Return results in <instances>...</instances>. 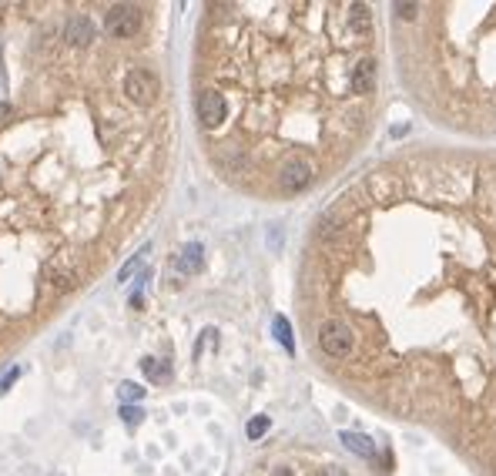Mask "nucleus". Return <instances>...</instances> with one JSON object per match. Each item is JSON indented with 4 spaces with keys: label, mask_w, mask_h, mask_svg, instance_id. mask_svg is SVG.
<instances>
[{
    "label": "nucleus",
    "mask_w": 496,
    "mask_h": 476,
    "mask_svg": "<svg viewBox=\"0 0 496 476\" xmlns=\"http://www.w3.org/2000/svg\"><path fill=\"white\" fill-rule=\"evenodd\" d=\"M396 10H399L402 20H413L416 14H420V7H416V3H396Z\"/></svg>",
    "instance_id": "18"
},
{
    "label": "nucleus",
    "mask_w": 496,
    "mask_h": 476,
    "mask_svg": "<svg viewBox=\"0 0 496 476\" xmlns=\"http://www.w3.org/2000/svg\"><path fill=\"white\" fill-rule=\"evenodd\" d=\"M229 115V104H225V97L218 95V91H201L198 95V117H201V124L205 128H218L222 121Z\"/></svg>",
    "instance_id": "5"
},
{
    "label": "nucleus",
    "mask_w": 496,
    "mask_h": 476,
    "mask_svg": "<svg viewBox=\"0 0 496 476\" xmlns=\"http://www.w3.org/2000/svg\"><path fill=\"white\" fill-rule=\"evenodd\" d=\"M174 265L181 268L185 275H195V272H201V245H185L178 252V258H174Z\"/></svg>",
    "instance_id": "9"
},
{
    "label": "nucleus",
    "mask_w": 496,
    "mask_h": 476,
    "mask_svg": "<svg viewBox=\"0 0 496 476\" xmlns=\"http://www.w3.org/2000/svg\"><path fill=\"white\" fill-rule=\"evenodd\" d=\"M342 443L356 453V457H365V459H372L376 457V446H372V439L363 436V433H342Z\"/></svg>",
    "instance_id": "10"
},
{
    "label": "nucleus",
    "mask_w": 496,
    "mask_h": 476,
    "mask_svg": "<svg viewBox=\"0 0 496 476\" xmlns=\"http://www.w3.org/2000/svg\"><path fill=\"white\" fill-rule=\"evenodd\" d=\"M349 24H352L356 34H369V27H372V10H369L365 3H352V7H349Z\"/></svg>",
    "instance_id": "11"
},
{
    "label": "nucleus",
    "mask_w": 496,
    "mask_h": 476,
    "mask_svg": "<svg viewBox=\"0 0 496 476\" xmlns=\"http://www.w3.org/2000/svg\"><path fill=\"white\" fill-rule=\"evenodd\" d=\"M17 376H20V369H10V372H7V376L0 379V393H7V386H10V382L17 379Z\"/></svg>",
    "instance_id": "19"
},
{
    "label": "nucleus",
    "mask_w": 496,
    "mask_h": 476,
    "mask_svg": "<svg viewBox=\"0 0 496 476\" xmlns=\"http://www.w3.org/2000/svg\"><path fill=\"white\" fill-rule=\"evenodd\" d=\"M64 40H67V44H74V47L91 44V40H94V24H91V17L74 14V17L67 20V27H64Z\"/></svg>",
    "instance_id": "8"
},
{
    "label": "nucleus",
    "mask_w": 496,
    "mask_h": 476,
    "mask_svg": "<svg viewBox=\"0 0 496 476\" xmlns=\"http://www.w3.org/2000/svg\"><path fill=\"white\" fill-rule=\"evenodd\" d=\"M121 419H124L128 426H138V422L144 419V409H141V406H121Z\"/></svg>",
    "instance_id": "17"
},
{
    "label": "nucleus",
    "mask_w": 496,
    "mask_h": 476,
    "mask_svg": "<svg viewBox=\"0 0 496 476\" xmlns=\"http://www.w3.org/2000/svg\"><path fill=\"white\" fill-rule=\"evenodd\" d=\"M245 433H248V439H262V436L268 433V416H255V419H248Z\"/></svg>",
    "instance_id": "15"
},
{
    "label": "nucleus",
    "mask_w": 496,
    "mask_h": 476,
    "mask_svg": "<svg viewBox=\"0 0 496 476\" xmlns=\"http://www.w3.org/2000/svg\"><path fill=\"white\" fill-rule=\"evenodd\" d=\"M47 279H51V286L58 288V292H71L77 282V265L67 255H60V258H54V262L47 265Z\"/></svg>",
    "instance_id": "6"
},
{
    "label": "nucleus",
    "mask_w": 496,
    "mask_h": 476,
    "mask_svg": "<svg viewBox=\"0 0 496 476\" xmlns=\"http://www.w3.org/2000/svg\"><path fill=\"white\" fill-rule=\"evenodd\" d=\"M117 396L124 400V406H131V402L144 400V389H141L138 382H121V386H117Z\"/></svg>",
    "instance_id": "14"
},
{
    "label": "nucleus",
    "mask_w": 496,
    "mask_h": 476,
    "mask_svg": "<svg viewBox=\"0 0 496 476\" xmlns=\"http://www.w3.org/2000/svg\"><path fill=\"white\" fill-rule=\"evenodd\" d=\"M319 345H322L325 356L345 359V356H352V349H356V336H352V329H349L342 319H325V322L319 325Z\"/></svg>",
    "instance_id": "1"
},
{
    "label": "nucleus",
    "mask_w": 496,
    "mask_h": 476,
    "mask_svg": "<svg viewBox=\"0 0 496 476\" xmlns=\"http://www.w3.org/2000/svg\"><path fill=\"white\" fill-rule=\"evenodd\" d=\"M275 336H279V343L286 345L288 352H292V349H295V343H292V325H288V319L286 315H275Z\"/></svg>",
    "instance_id": "13"
},
{
    "label": "nucleus",
    "mask_w": 496,
    "mask_h": 476,
    "mask_svg": "<svg viewBox=\"0 0 496 476\" xmlns=\"http://www.w3.org/2000/svg\"><path fill=\"white\" fill-rule=\"evenodd\" d=\"M372 84H376V60L363 58L349 74V88H352V95H369Z\"/></svg>",
    "instance_id": "7"
},
{
    "label": "nucleus",
    "mask_w": 496,
    "mask_h": 476,
    "mask_svg": "<svg viewBox=\"0 0 496 476\" xmlns=\"http://www.w3.org/2000/svg\"><path fill=\"white\" fill-rule=\"evenodd\" d=\"M10 115V104H3V101H0V117H7Z\"/></svg>",
    "instance_id": "21"
},
{
    "label": "nucleus",
    "mask_w": 496,
    "mask_h": 476,
    "mask_svg": "<svg viewBox=\"0 0 496 476\" xmlns=\"http://www.w3.org/2000/svg\"><path fill=\"white\" fill-rule=\"evenodd\" d=\"M325 476H345V473H342V466H329V470H325Z\"/></svg>",
    "instance_id": "20"
},
{
    "label": "nucleus",
    "mask_w": 496,
    "mask_h": 476,
    "mask_svg": "<svg viewBox=\"0 0 496 476\" xmlns=\"http://www.w3.org/2000/svg\"><path fill=\"white\" fill-rule=\"evenodd\" d=\"M144 255H148V248H144L141 255H134L131 262H124V268L117 272V282H128V279H131V272H134V268H138V265H141V262H144Z\"/></svg>",
    "instance_id": "16"
},
{
    "label": "nucleus",
    "mask_w": 496,
    "mask_h": 476,
    "mask_svg": "<svg viewBox=\"0 0 496 476\" xmlns=\"http://www.w3.org/2000/svg\"><path fill=\"white\" fill-rule=\"evenodd\" d=\"M308 181H312V165H308L306 158H288L286 165H282V172H279V185L288 195L308 188Z\"/></svg>",
    "instance_id": "4"
},
{
    "label": "nucleus",
    "mask_w": 496,
    "mask_h": 476,
    "mask_svg": "<svg viewBox=\"0 0 496 476\" xmlns=\"http://www.w3.org/2000/svg\"><path fill=\"white\" fill-rule=\"evenodd\" d=\"M138 27H141V7H134V3H115V7H108V14H104V31L117 40H128L138 34Z\"/></svg>",
    "instance_id": "2"
},
{
    "label": "nucleus",
    "mask_w": 496,
    "mask_h": 476,
    "mask_svg": "<svg viewBox=\"0 0 496 476\" xmlns=\"http://www.w3.org/2000/svg\"><path fill=\"white\" fill-rule=\"evenodd\" d=\"M272 476H292V470H286V466H279V470H275Z\"/></svg>",
    "instance_id": "22"
},
{
    "label": "nucleus",
    "mask_w": 496,
    "mask_h": 476,
    "mask_svg": "<svg viewBox=\"0 0 496 476\" xmlns=\"http://www.w3.org/2000/svg\"><path fill=\"white\" fill-rule=\"evenodd\" d=\"M141 369H144V376L151 382H165L168 376H172V369H168V362L154 359V356H148V359H141Z\"/></svg>",
    "instance_id": "12"
},
{
    "label": "nucleus",
    "mask_w": 496,
    "mask_h": 476,
    "mask_svg": "<svg viewBox=\"0 0 496 476\" xmlns=\"http://www.w3.org/2000/svg\"><path fill=\"white\" fill-rule=\"evenodd\" d=\"M158 91H161L158 77H154L151 71H144V67H134V71H128V77H124V95H128V101L141 104V108L154 104Z\"/></svg>",
    "instance_id": "3"
}]
</instances>
